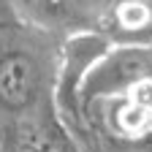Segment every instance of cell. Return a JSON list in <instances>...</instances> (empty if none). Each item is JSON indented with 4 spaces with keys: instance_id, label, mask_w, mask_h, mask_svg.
<instances>
[{
    "instance_id": "obj_1",
    "label": "cell",
    "mask_w": 152,
    "mask_h": 152,
    "mask_svg": "<svg viewBox=\"0 0 152 152\" xmlns=\"http://www.w3.org/2000/svg\"><path fill=\"white\" fill-rule=\"evenodd\" d=\"M60 38L11 22L0 27V117H25L54 98Z\"/></svg>"
},
{
    "instance_id": "obj_3",
    "label": "cell",
    "mask_w": 152,
    "mask_h": 152,
    "mask_svg": "<svg viewBox=\"0 0 152 152\" xmlns=\"http://www.w3.org/2000/svg\"><path fill=\"white\" fill-rule=\"evenodd\" d=\"M109 38L101 30H82L60 38V54H57V79H54V101L63 111H79V87L87 71L101 60L109 49Z\"/></svg>"
},
{
    "instance_id": "obj_4",
    "label": "cell",
    "mask_w": 152,
    "mask_h": 152,
    "mask_svg": "<svg viewBox=\"0 0 152 152\" xmlns=\"http://www.w3.org/2000/svg\"><path fill=\"white\" fill-rule=\"evenodd\" d=\"M98 30L109 44H152V0H111Z\"/></svg>"
},
{
    "instance_id": "obj_2",
    "label": "cell",
    "mask_w": 152,
    "mask_h": 152,
    "mask_svg": "<svg viewBox=\"0 0 152 152\" xmlns=\"http://www.w3.org/2000/svg\"><path fill=\"white\" fill-rule=\"evenodd\" d=\"M144 82H152V44H114L87 71L79 87V109L128 95Z\"/></svg>"
}]
</instances>
